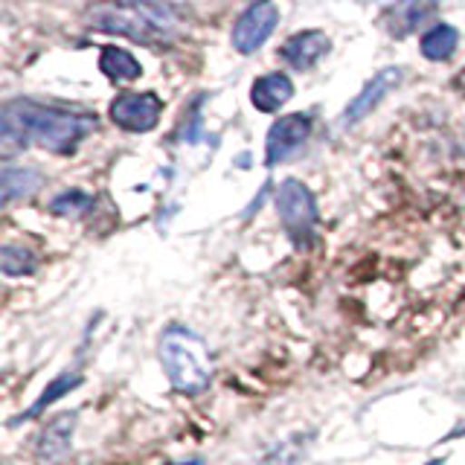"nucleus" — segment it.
Here are the masks:
<instances>
[{
	"instance_id": "nucleus-1",
	"label": "nucleus",
	"mask_w": 465,
	"mask_h": 465,
	"mask_svg": "<svg viewBox=\"0 0 465 465\" xmlns=\"http://www.w3.org/2000/svg\"><path fill=\"white\" fill-rule=\"evenodd\" d=\"M96 125L94 116L70 114L62 108L38 105V102H9L0 114V137L6 152L26 149L29 143L55 154H70L76 145L91 134Z\"/></svg>"
},
{
	"instance_id": "nucleus-2",
	"label": "nucleus",
	"mask_w": 465,
	"mask_h": 465,
	"mask_svg": "<svg viewBox=\"0 0 465 465\" xmlns=\"http://www.w3.org/2000/svg\"><path fill=\"white\" fill-rule=\"evenodd\" d=\"M87 26L140 44H160L172 38L174 18L149 0H105L87 9Z\"/></svg>"
},
{
	"instance_id": "nucleus-3",
	"label": "nucleus",
	"mask_w": 465,
	"mask_h": 465,
	"mask_svg": "<svg viewBox=\"0 0 465 465\" xmlns=\"http://www.w3.org/2000/svg\"><path fill=\"white\" fill-rule=\"evenodd\" d=\"M160 363H163L169 381L178 392L195 396V392L210 387V352L195 331L181 326L166 329L160 338Z\"/></svg>"
},
{
	"instance_id": "nucleus-4",
	"label": "nucleus",
	"mask_w": 465,
	"mask_h": 465,
	"mask_svg": "<svg viewBox=\"0 0 465 465\" xmlns=\"http://www.w3.org/2000/svg\"><path fill=\"white\" fill-rule=\"evenodd\" d=\"M276 210H280L282 227L297 244L312 239V230L317 224V203L314 195L300 181H285L276 193Z\"/></svg>"
},
{
	"instance_id": "nucleus-5",
	"label": "nucleus",
	"mask_w": 465,
	"mask_h": 465,
	"mask_svg": "<svg viewBox=\"0 0 465 465\" xmlns=\"http://www.w3.org/2000/svg\"><path fill=\"white\" fill-rule=\"evenodd\" d=\"M276 24H280V9L273 0H256L239 15L236 26H232V47L242 55L256 53L273 35Z\"/></svg>"
},
{
	"instance_id": "nucleus-6",
	"label": "nucleus",
	"mask_w": 465,
	"mask_h": 465,
	"mask_svg": "<svg viewBox=\"0 0 465 465\" xmlns=\"http://www.w3.org/2000/svg\"><path fill=\"white\" fill-rule=\"evenodd\" d=\"M163 114V102L157 94L143 91V94H120L111 102V120L114 125H120L134 134H145L160 123Z\"/></svg>"
},
{
	"instance_id": "nucleus-7",
	"label": "nucleus",
	"mask_w": 465,
	"mask_h": 465,
	"mask_svg": "<svg viewBox=\"0 0 465 465\" xmlns=\"http://www.w3.org/2000/svg\"><path fill=\"white\" fill-rule=\"evenodd\" d=\"M312 134V116L309 114H288L280 116L271 131H268V143H265V163L276 166L288 160L291 154H297L302 149V143Z\"/></svg>"
},
{
	"instance_id": "nucleus-8",
	"label": "nucleus",
	"mask_w": 465,
	"mask_h": 465,
	"mask_svg": "<svg viewBox=\"0 0 465 465\" xmlns=\"http://www.w3.org/2000/svg\"><path fill=\"white\" fill-rule=\"evenodd\" d=\"M399 82H401L399 67H384L381 73H375V76L363 84V91L349 102V108L343 111V125H355L367 114H372V108H378V102H381L392 87H399Z\"/></svg>"
},
{
	"instance_id": "nucleus-9",
	"label": "nucleus",
	"mask_w": 465,
	"mask_h": 465,
	"mask_svg": "<svg viewBox=\"0 0 465 465\" xmlns=\"http://www.w3.org/2000/svg\"><path fill=\"white\" fill-rule=\"evenodd\" d=\"M329 47H331V41L326 33H320V29H302V33L291 35L282 44L280 58L294 70H312L320 58L329 53Z\"/></svg>"
},
{
	"instance_id": "nucleus-10",
	"label": "nucleus",
	"mask_w": 465,
	"mask_h": 465,
	"mask_svg": "<svg viewBox=\"0 0 465 465\" xmlns=\"http://www.w3.org/2000/svg\"><path fill=\"white\" fill-rule=\"evenodd\" d=\"M73 430H76V413H62L55 416L47 428H44L41 440H38V454L47 462H58L70 454V442H73Z\"/></svg>"
},
{
	"instance_id": "nucleus-11",
	"label": "nucleus",
	"mask_w": 465,
	"mask_h": 465,
	"mask_svg": "<svg viewBox=\"0 0 465 465\" xmlns=\"http://www.w3.org/2000/svg\"><path fill=\"white\" fill-rule=\"evenodd\" d=\"M291 96H294V84H291L285 73H268V76L253 82V91H251V102L262 114L280 111Z\"/></svg>"
},
{
	"instance_id": "nucleus-12",
	"label": "nucleus",
	"mask_w": 465,
	"mask_h": 465,
	"mask_svg": "<svg viewBox=\"0 0 465 465\" xmlns=\"http://www.w3.org/2000/svg\"><path fill=\"white\" fill-rule=\"evenodd\" d=\"M99 70L114 82H131L143 76V67L134 55L123 47H105L99 55Z\"/></svg>"
},
{
	"instance_id": "nucleus-13",
	"label": "nucleus",
	"mask_w": 465,
	"mask_h": 465,
	"mask_svg": "<svg viewBox=\"0 0 465 465\" xmlns=\"http://www.w3.org/2000/svg\"><path fill=\"white\" fill-rule=\"evenodd\" d=\"M460 33L450 24H436L421 35V55L430 58V62H448L450 55L457 53Z\"/></svg>"
},
{
	"instance_id": "nucleus-14",
	"label": "nucleus",
	"mask_w": 465,
	"mask_h": 465,
	"mask_svg": "<svg viewBox=\"0 0 465 465\" xmlns=\"http://www.w3.org/2000/svg\"><path fill=\"white\" fill-rule=\"evenodd\" d=\"M41 186V174L33 169H21V166H6L0 174V201L12 203L15 198H26L33 195Z\"/></svg>"
},
{
	"instance_id": "nucleus-15",
	"label": "nucleus",
	"mask_w": 465,
	"mask_h": 465,
	"mask_svg": "<svg viewBox=\"0 0 465 465\" xmlns=\"http://www.w3.org/2000/svg\"><path fill=\"white\" fill-rule=\"evenodd\" d=\"M82 384V375H76V372H64V375H58L55 381H50V387L41 392V399L29 407L26 411V419H33V416H38V413H44L47 407L55 401V399H62V396H67L70 390H76Z\"/></svg>"
},
{
	"instance_id": "nucleus-16",
	"label": "nucleus",
	"mask_w": 465,
	"mask_h": 465,
	"mask_svg": "<svg viewBox=\"0 0 465 465\" xmlns=\"http://www.w3.org/2000/svg\"><path fill=\"white\" fill-rule=\"evenodd\" d=\"M0 268H4L6 276H24V273H33L35 271V256L24 251V247H12L6 244L0 251Z\"/></svg>"
},
{
	"instance_id": "nucleus-17",
	"label": "nucleus",
	"mask_w": 465,
	"mask_h": 465,
	"mask_svg": "<svg viewBox=\"0 0 465 465\" xmlns=\"http://www.w3.org/2000/svg\"><path fill=\"white\" fill-rule=\"evenodd\" d=\"M91 203H94V198L84 193H64L50 203V213L53 215H79L91 207Z\"/></svg>"
},
{
	"instance_id": "nucleus-18",
	"label": "nucleus",
	"mask_w": 465,
	"mask_h": 465,
	"mask_svg": "<svg viewBox=\"0 0 465 465\" xmlns=\"http://www.w3.org/2000/svg\"><path fill=\"white\" fill-rule=\"evenodd\" d=\"M428 465H442V462H440V460H433V462H428Z\"/></svg>"
},
{
	"instance_id": "nucleus-19",
	"label": "nucleus",
	"mask_w": 465,
	"mask_h": 465,
	"mask_svg": "<svg viewBox=\"0 0 465 465\" xmlns=\"http://www.w3.org/2000/svg\"><path fill=\"white\" fill-rule=\"evenodd\" d=\"M186 465H201V462H186Z\"/></svg>"
}]
</instances>
